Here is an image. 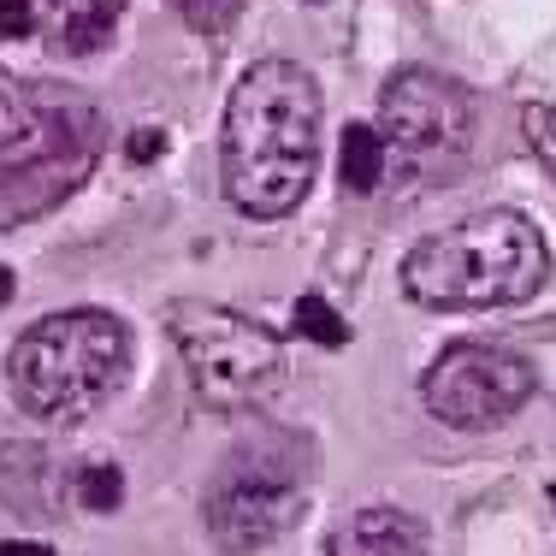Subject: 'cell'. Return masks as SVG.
<instances>
[{
    "label": "cell",
    "instance_id": "obj_1",
    "mask_svg": "<svg viewBox=\"0 0 556 556\" xmlns=\"http://www.w3.org/2000/svg\"><path fill=\"white\" fill-rule=\"evenodd\" d=\"M225 195L249 219L302 207L320 166V89L296 60H255L225 101Z\"/></svg>",
    "mask_w": 556,
    "mask_h": 556
},
{
    "label": "cell",
    "instance_id": "obj_2",
    "mask_svg": "<svg viewBox=\"0 0 556 556\" xmlns=\"http://www.w3.org/2000/svg\"><path fill=\"white\" fill-rule=\"evenodd\" d=\"M101 113L65 89L0 77V231L54 214L101 161Z\"/></svg>",
    "mask_w": 556,
    "mask_h": 556
},
{
    "label": "cell",
    "instance_id": "obj_3",
    "mask_svg": "<svg viewBox=\"0 0 556 556\" xmlns=\"http://www.w3.org/2000/svg\"><path fill=\"white\" fill-rule=\"evenodd\" d=\"M551 273L539 225L515 207H485L420 237L403 261V290L420 308H509Z\"/></svg>",
    "mask_w": 556,
    "mask_h": 556
},
{
    "label": "cell",
    "instance_id": "obj_4",
    "mask_svg": "<svg viewBox=\"0 0 556 556\" xmlns=\"http://www.w3.org/2000/svg\"><path fill=\"white\" fill-rule=\"evenodd\" d=\"M130 374V332L108 308H65L24 326L7 355V379L24 415L48 427L89 420Z\"/></svg>",
    "mask_w": 556,
    "mask_h": 556
},
{
    "label": "cell",
    "instance_id": "obj_5",
    "mask_svg": "<svg viewBox=\"0 0 556 556\" xmlns=\"http://www.w3.org/2000/svg\"><path fill=\"white\" fill-rule=\"evenodd\" d=\"M302 503H308L302 444L290 432H261L214 468L202 492V521L225 556H255L302 521Z\"/></svg>",
    "mask_w": 556,
    "mask_h": 556
},
{
    "label": "cell",
    "instance_id": "obj_6",
    "mask_svg": "<svg viewBox=\"0 0 556 556\" xmlns=\"http://www.w3.org/2000/svg\"><path fill=\"white\" fill-rule=\"evenodd\" d=\"M166 332L178 343L202 403L225 408V415L261 408L285 386V343H278V332H267L261 320H249L237 308L184 296L166 308Z\"/></svg>",
    "mask_w": 556,
    "mask_h": 556
},
{
    "label": "cell",
    "instance_id": "obj_7",
    "mask_svg": "<svg viewBox=\"0 0 556 556\" xmlns=\"http://www.w3.org/2000/svg\"><path fill=\"white\" fill-rule=\"evenodd\" d=\"M420 396H427V408L444 427L492 432L527 408V396H533V367L515 350H503V343L462 338V343H450V350H439V362L420 379Z\"/></svg>",
    "mask_w": 556,
    "mask_h": 556
},
{
    "label": "cell",
    "instance_id": "obj_8",
    "mask_svg": "<svg viewBox=\"0 0 556 556\" xmlns=\"http://www.w3.org/2000/svg\"><path fill=\"white\" fill-rule=\"evenodd\" d=\"M379 137H386V154L396 149L415 166H450L462 149H468L473 130V101L462 84H450L439 72H396L386 89H379Z\"/></svg>",
    "mask_w": 556,
    "mask_h": 556
},
{
    "label": "cell",
    "instance_id": "obj_9",
    "mask_svg": "<svg viewBox=\"0 0 556 556\" xmlns=\"http://www.w3.org/2000/svg\"><path fill=\"white\" fill-rule=\"evenodd\" d=\"M332 556H427V521L396 503H367L332 533Z\"/></svg>",
    "mask_w": 556,
    "mask_h": 556
},
{
    "label": "cell",
    "instance_id": "obj_10",
    "mask_svg": "<svg viewBox=\"0 0 556 556\" xmlns=\"http://www.w3.org/2000/svg\"><path fill=\"white\" fill-rule=\"evenodd\" d=\"M30 12H36V30H48L65 54H96L118 30L125 0H30Z\"/></svg>",
    "mask_w": 556,
    "mask_h": 556
},
{
    "label": "cell",
    "instance_id": "obj_11",
    "mask_svg": "<svg viewBox=\"0 0 556 556\" xmlns=\"http://www.w3.org/2000/svg\"><path fill=\"white\" fill-rule=\"evenodd\" d=\"M386 137L374 125H350L343 130V149H338V178L350 184L355 195H374L379 178H386Z\"/></svg>",
    "mask_w": 556,
    "mask_h": 556
},
{
    "label": "cell",
    "instance_id": "obj_12",
    "mask_svg": "<svg viewBox=\"0 0 556 556\" xmlns=\"http://www.w3.org/2000/svg\"><path fill=\"white\" fill-rule=\"evenodd\" d=\"M72 492L84 509H96V515H113L118 503H125V473L113 468V462H84V468L72 473Z\"/></svg>",
    "mask_w": 556,
    "mask_h": 556
},
{
    "label": "cell",
    "instance_id": "obj_13",
    "mask_svg": "<svg viewBox=\"0 0 556 556\" xmlns=\"http://www.w3.org/2000/svg\"><path fill=\"white\" fill-rule=\"evenodd\" d=\"M290 320H296V332L302 338H314V343H326V350H338V343H350V326L338 320L332 314V302L326 296H296V314H290Z\"/></svg>",
    "mask_w": 556,
    "mask_h": 556
},
{
    "label": "cell",
    "instance_id": "obj_14",
    "mask_svg": "<svg viewBox=\"0 0 556 556\" xmlns=\"http://www.w3.org/2000/svg\"><path fill=\"white\" fill-rule=\"evenodd\" d=\"M172 7H178V18L190 24V30L219 36V30H231V24H237V12H243L249 0H172Z\"/></svg>",
    "mask_w": 556,
    "mask_h": 556
},
{
    "label": "cell",
    "instance_id": "obj_15",
    "mask_svg": "<svg viewBox=\"0 0 556 556\" xmlns=\"http://www.w3.org/2000/svg\"><path fill=\"white\" fill-rule=\"evenodd\" d=\"M521 130H527V149H539V154H545V166H556V113L551 108H527Z\"/></svg>",
    "mask_w": 556,
    "mask_h": 556
},
{
    "label": "cell",
    "instance_id": "obj_16",
    "mask_svg": "<svg viewBox=\"0 0 556 556\" xmlns=\"http://www.w3.org/2000/svg\"><path fill=\"white\" fill-rule=\"evenodd\" d=\"M0 36H36L30 0H0Z\"/></svg>",
    "mask_w": 556,
    "mask_h": 556
},
{
    "label": "cell",
    "instance_id": "obj_17",
    "mask_svg": "<svg viewBox=\"0 0 556 556\" xmlns=\"http://www.w3.org/2000/svg\"><path fill=\"white\" fill-rule=\"evenodd\" d=\"M161 149H166L161 130H137V137H130V161H154Z\"/></svg>",
    "mask_w": 556,
    "mask_h": 556
},
{
    "label": "cell",
    "instance_id": "obj_18",
    "mask_svg": "<svg viewBox=\"0 0 556 556\" xmlns=\"http://www.w3.org/2000/svg\"><path fill=\"white\" fill-rule=\"evenodd\" d=\"M0 556H54L48 545H30V539H0Z\"/></svg>",
    "mask_w": 556,
    "mask_h": 556
},
{
    "label": "cell",
    "instance_id": "obj_19",
    "mask_svg": "<svg viewBox=\"0 0 556 556\" xmlns=\"http://www.w3.org/2000/svg\"><path fill=\"white\" fill-rule=\"evenodd\" d=\"M12 296V267H0V302Z\"/></svg>",
    "mask_w": 556,
    "mask_h": 556
},
{
    "label": "cell",
    "instance_id": "obj_20",
    "mask_svg": "<svg viewBox=\"0 0 556 556\" xmlns=\"http://www.w3.org/2000/svg\"><path fill=\"white\" fill-rule=\"evenodd\" d=\"M551 503H556V485H551Z\"/></svg>",
    "mask_w": 556,
    "mask_h": 556
}]
</instances>
